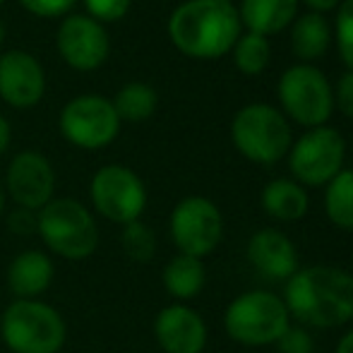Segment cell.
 <instances>
[{
    "label": "cell",
    "mask_w": 353,
    "mask_h": 353,
    "mask_svg": "<svg viewBox=\"0 0 353 353\" xmlns=\"http://www.w3.org/2000/svg\"><path fill=\"white\" fill-rule=\"evenodd\" d=\"M281 298L301 327L334 330L353 320V274L332 265L303 267L286 281Z\"/></svg>",
    "instance_id": "6da1fadb"
},
{
    "label": "cell",
    "mask_w": 353,
    "mask_h": 353,
    "mask_svg": "<svg viewBox=\"0 0 353 353\" xmlns=\"http://www.w3.org/2000/svg\"><path fill=\"white\" fill-rule=\"evenodd\" d=\"M241 14L231 0H188L168 17V37L188 58L214 61L236 46Z\"/></svg>",
    "instance_id": "7a4b0ae2"
},
{
    "label": "cell",
    "mask_w": 353,
    "mask_h": 353,
    "mask_svg": "<svg viewBox=\"0 0 353 353\" xmlns=\"http://www.w3.org/2000/svg\"><path fill=\"white\" fill-rule=\"evenodd\" d=\"M37 233L53 255L70 262L87 260L99 248L97 219L72 197H53L43 210H39Z\"/></svg>",
    "instance_id": "3957f363"
},
{
    "label": "cell",
    "mask_w": 353,
    "mask_h": 353,
    "mask_svg": "<svg viewBox=\"0 0 353 353\" xmlns=\"http://www.w3.org/2000/svg\"><path fill=\"white\" fill-rule=\"evenodd\" d=\"M3 344L12 353H61L68 339L63 315L48 303L14 301L0 315Z\"/></svg>",
    "instance_id": "277c9868"
},
{
    "label": "cell",
    "mask_w": 353,
    "mask_h": 353,
    "mask_svg": "<svg viewBox=\"0 0 353 353\" xmlns=\"http://www.w3.org/2000/svg\"><path fill=\"white\" fill-rule=\"evenodd\" d=\"M291 325L281 296L272 291H248L233 298L223 312V330L241 346H272Z\"/></svg>",
    "instance_id": "5b68a950"
},
{
    "label": "cell",
    "mask_w": 353,
    "mask_h": 353,
    "mask_svg": "<svg viewBox=\"0 0 353 353\" xmlns=\"http://www.w3.org/2000/svg\"><path fill=\"white\" fill-rule=\"evenodd\" d=\"M233 147L252 163L281 161L291 149V125L279 108L270 103H248L231 123Z\"/></svg>",
    "instance_id": "8992f818"
},
{
    "label": "cell",
    "mask_w": 353,
    "mask_h": 353,
    "mask_svg": "<svg viewBox=\"0 0 353 353\" xmlns=\"http://www.w3.org/2000/svg\"><path fill=\"white\" fill-rule=\"evenodd\" d=\"M279 101L291 121L303 128H320L334 111V89L330 79L307 63L291 65L279 79Z\"/></svg>",
    "instance_id": "52a82bcc"
},
{
    "label": "cell",
    "mask_w": 353,
    "mask_h": 353,
    "mask_svg": "<svg viewBox=\"0 0 353 353\" xmlns=\"http://www.w3.org/2000/svg\"><path fill=\"white\" fill-rule=\"evenodd\" d=\"M346 142L334 128H312L288 149V168L298 185H327L344 168Z\"/></svg>",
    "instance_id": "ba28073f"
},
{
    "label": "cell",
    "mask_w": 353,
    "mask_h": 353,
    "mask_svg": "<svg viewBox=\"0 0 353 353\" xmlns=\"http://www.w3.org/2000/svg\"><path fill=\"white\" fill-rule=\"evenodd\" d=\"M89 197L99 216L121 226L140 221L147 207V188L142 178L121 163H108L94 173L89 183Z\"/></svg>",
    "instance_id": "9c48e42d"
},
{
    "label": "cell",
    "mask_w": 353,
    "mask_h": 353,
    "mask_svg": "<svg viewBox=\"0 0 353 353\" xmlns=\"http://www.w3.org/2000/svg\"><path fill=\"white\" fill-rule=\"evenodd\" d=\"M171 241L181 255H212L223 238V216L212 200L202 195L183 197L171 212Z\"/></svg>",
    "instance_id": "30bf717a"
},
{
    "label": "cell",
    "mask_w": 353,
    "mask_h": 353,
    "mask_svg": "<svg viewBox=\"0 0 353 353\" xmlns=\"http://www.w3.org/2000/svg\"><path fill=\"white\" fill-rule=\"evenodd\" d=\"M61 132L68 142L79 149L108 147L121 132V118L108 99L103 97H77L65 103L61 111Z\"/></svg>",
    "instance_id": "8fae6325"
},
{
    "label": "cell",
    "mask_w": 353,
    "mask_h": 353,
    "mask_svg": "<svg viewBox=\"0 0 353 353\" xmlns=\"http://www.w3.org/2000/svg\"><path fill=\"white\" fill-rule=\"evenodd\" d=\"M61 58L79 72L97 70L111 51V41L101 22L89 14H70L61 22L56 34Z\"/></svg>",
    "instance_id": "7c38bea8"
},
{
    "label": "cell",
    "mask_w": 353,
    "mask_h": 353,
    "mask_svg": "<svg viewBox=\"0 0 353 353\" xmlns=\"http://www.w3.org/2000/svg\"><path fill=\"white\" fill-rule=\"evenodd\" d=\"M8 195L17 207L39 212L53 200L56 190V171L51 161L39 152H19L8 166L5 176Z\"/></svg>",
    "instance_id": "4fadbf2b"
},
{
    "label": "cell",
    "mask_w": 353,
    "mask_h": 353,
    "mask_svg": "<svg viewBox=\"0 0 353 353\" xmlns=\"http://www.w3.org/2000/svg\"><path fill=\"white\" fill-rule=\"evenodd\" d=\"M46 92V74L32 53L8 51L0 56V99L14 108H32Z\"/></svg>",
    "instance_id": "5bb4252c"
},
{
    "label": "cell",
    "mask_w": 353,
    "mask_h": 353,
    "mask_svg": "<svg viewBox=\"0 0 353 353\" xmlns=\"http://www.w3.org/2000/svg\"><path fill=\"white\" fill-rule=\"evenodd\" d=\"M207 336L202 315L185 303L166 305L154 320V339L163 353H202Z\"/></svg>",
    "instance_id": "9a60e30c"
},
{
    "label": "cell",
    "mask_w": 353,
    "mask_h": 353,
    "mask_svg": "<svg viewBox=\"0 0 353 353\" xmlns=\"http://www.w3.org/2000/svg\"><path fill=\"white\" fill-rule=\"evenodd\" d=\"M248 262L272 281H288L298 272V250L279 228H260L248 241Z\"/></svg>",
    "instance_id": "2e32d148"
},
{
    "label": "cell",
    "mask_w": 353,
    "mask_h": 353,
    "mask_svg": "<svg viewBox=\"0 0 353 353\" xmlns=\"http://www.w3.org/2000/svg\"><path fill=\"white\" fill-rule=\"evenodd\" d=\"M56 267L53 260L41 250H24L10 262L8 288L17 301H34L53 281Z\"/></svg>",
    "instance_id": "e0dca14e"
},
{
    "label": "cell",
    "mask_w": 353,
    "mask_h": 353,
    "mask_svg": "<svg viewBox=\"0 0 353 353\" xmlns=\"http://www.w3.org/2000/svg\"><path fill=\"white\" fill-rule=\"evenodd\" d=\"M241 24H245L248 32L257 37L279 34L298 14V0H243Z\"/></svg>",
    "instance_id": "ac0fdd59"
},
{
    "label": "cell",
    "mask_w": 353,
    "mask_h": 353,
    "mask_svg": "<svg viewBox=\"0 0 353 353\" xmlns=\"http://www.w3.org/2000/svg\"><path fill=\"white\" fill-rule=\"evenodd\" d=\"M262 210L276 221H298L307 214L310 200L303 185H298L293 178H276L270 181L262 190Z\"/></svg>",
    "instance_id": "d6986e66"
},
{
    "label": "cell",
    "mask_w": 353,
    "mask_h": 353,
    "mask_svg": "<svg viewBox=\"0 0 353 353\" xmlns=\"http://www.w3.org/2000/svg\"><path fill=\"white\" fill-rule=\"evenodd\" d=\"M163 288L168 291V296H173L176 301L185 303L200 296V291L205 288L207 281V270L205 262L190 255H173L163 267Z\"/></svg>",
    "instance_id": "ffe728a7"
},
{
    "label": "cell",
    "mask_w": 353,
    "mask_h": 353,
    "mask_svg": "<svg viewBox=\"0 0 353 353\" xmlns=\"http://www.w3.org/2000/svg\"><path fill=\"white\" fill-rule=\"evenodd\" d=\"M332 43V29L327 19L317 12H307L293 19L291 51L301 61H317L327 53Z\"/></svg>",
    "instance_id": "44dd1931"
},
{
    "label": "cell",
    "mask_w": 353,
    "mask_h": 353,
    "mask_svg": "<svg viewBox=\"0 0 353 353\" xmlns=\"http://www.w3.org/2000/svg\"><path fill=\"white\" fill-rule=\"evenodd\" d=\"M325 188L327 219L341 231H353V168H341Z\"/></svg>",
    "instance_id": "7402d4cb"
},
{
    "label": "cell",
    "mask_w": 353,
    "mask_h": 353,
    "mask_svg": "<svg viewBox=\"0 0 353 353\" xmlns=\"http://www.w3.org/2000/svg\"><path fill=\"white\" fill-rule=\"evenodd\" d=\"M113 108H116L121 121L140 123L154 116L157 111L159 97L154 92V87L144 82H128L125 87H121V92L113 99Z\"/></svg>",
    "instance_id": "603a6c76"
},
{
    "label": "cell",
    "mask_w": 353,
    "mask_h": 353,
    "mask_svg": "<svg viewBox=\"0 0 353 353\" xmlns=\"http://www.w3.org/2000/svg\"><path fill=\"white\" fill-rule=\"evenodd\" d=\"M233 51V63L243 74H260L270 65V58H272V48L270 41L265 37H257V34L248 32L245 37H238L236 46L231 48Z\"/></svg>",
    "instance_id": "cb8c5ba5"
},
{
    "label": "cell",
    "mask_w": 353,
    "mask_h": 353,
    "mask_svg": "<svg viewBox=\"0 0 353 353\" xmlns=\"http://www.w3.org/2000/svg\"><path fill=\"white\" fill-rule=\"evenodd\" d=\"M121 245H123V252H125L132 262L144 265V262H152V257L157 255V233L144 221L125 223V226H123Z\"/></svg>",
    "instance_id": "d4e9b609"
},
{
    "label": "cell",
    "mask_w": 353,
    "mask_h": 353,
    "mask_svg": "<svg viewBox=\"0 0 353 353\" xmlns=\"http://www.w3.org/2000/svg\"><path fill=\"white\" fill-rule=\"evenodd\" d=\"M336 43H339L341 61L353 70V0H341L336 14Z\"/></svg>",
    "instance_id": "484cf974"
},
{
    "label": "cell",
    "mask_w": 353,
    "mask_h": 353,
    "mask_svg": "<svg viewBox=\"0 0 353 353\" xmlns=\"http://www.w3.org/2000/svg\"><path fill=\"white\" fill-rule=\"evenodd\" d=\"M132 0H84L89 17L97 22H118L128 14Z\"/></svg>",
    "instance_id": "4316f807"
},
{
    "label": "cell",
    "mask_w": 353,
    "mask_h": 353,
    "mask_svg": "<svg viewBox=\"0 0 353 353\" xmlns=\"http://www.w3.org/2000/svg\"><path fill=\"white\" fill-rule=\"evenodd\" d=\"M279 353H312L315 351V341L312 334L301 325H288V330L281 334V339L276 341Z\"/></svg>",
    "instance_id": "83f0119b"
},
{
    "label": "cell",
    "mask_w": 353,
    "mask_h": 353,
    "mask_svg": "<svg viewBox=\"0 0 353 353\" xmlns=\"http://www.w3.org/2000/svg\"><path fill=\"white\" fill-rule=\"evenodd\" d=\"M77 0H19L22 8H27L37 17H61Z\"/></svg>",
    "instance_id": "f1b7e54d"
},
{
    "label": "cell",
    "mask_w": 353,
    "mask_h": 353,
    "mask_svg": "<svg viewBox=\"0 0 353 353\" xmlns=\"http://www.w3.org/2000/svg\"><path fill=\"white\" fill-rule=\"evenodd\" d=\"M8 228L14 236H32V233L39 231V212L17 207V210L8 216Z\"/></svg>",
    "instance_id": "f546056e"
},
{
    "label": "cell",
    "mask_w": 353,
    "mask_h": 353,
    "mask_svg": "<svg viewBox=\"0 0 353 353\" xmlns=\"http://www.w3.org/2000/svg\"><path fill=\"white\" fill-rule=\"evenodd\" d=\"M334 103H339V111L353 121V70L341 74L334 89Z\"/></svg>",
    "instance_id": "4dcf8cb0"
},
{
    "label": "cell",
    "mask_w": 353,
    "mask_h": 353,
    "mask_svg": "<svg viewBox=\"0 0 353 353\" xmlns=\"http://www.w3.org/2000/svg\"><path fill=\"white\" fill-rule=\"evenodd\" d=\"M312 12L322 14V12H330V10H336L341 5V0H303Z\"/></svg>",
    "instance_id": "1f68e13d"
},
{
    "label": "cell",
    "mask_w": 353,
    "mask_h": 353,
    "mask_svg": "<svg viewBox=\"0 0 353 353\" xmlns=\"http://www.w3.org/2000/svg\"><path fill=\"white\" fill-rule=\"evenodd\" d=\"M10 140H12V130H10V123L0 116V157L8 152L10 147Z\"/></svg>",
    "instance_id": "d6a6232c"
},
{
    "label": "cell",
    "mask_w": 353,
    "mask_h": 353,
    "mask_svg": "<svg viewBox=\"0 0 353 353\" xmlns=\"http://www.w3.org/2000/svg\"><path fill=\"white\" fill-rule=\"evenodd\" d=\"M334 353H353V330H349L344 336H341Z\"/></svg>",
    "instance_id": "836d02e7"
},
{
    "label": "cell",
    "mask_w": 353,
    "mask_h": 353,
    "mask_svg": "<svg viewBox=\"0 0 353 353\" xmlns=\"http://www.w3.org/2000/svg\"><path fill=\"white\" fill-rule=\"evenodd\" d=\"M3 212H5V190L0 185V216H3Z\"/></svg>",
    "instance_id": "e575fe53"
},
{
    "label": "cell",
    "mask_w": 353,
    "mask_h": 353,
    "mask_svg": "<svg viewBox=\"0 0 353 353\" xmlns=\"http://www.w3.org/2000/svg\"><path fill=\"white\" fill-rule=\"evenodd\" d=\"M3 41H5V22L0 19V46H3Z\"/></svg>",
    "instance_id": "d590c367"
},
{
    "label": "cell",
    "mask_w": 353,
    "mask_h": 353,
    "mask_svg": "<svg viewBox=\"0 0 353 353\" xmlns=\"http://www.w3.org/2000/svg\"><path fill=\"white\" fill-rule=\"evenodd\" d=\"M0 341H3V334H0Z\"/></svg>",
    "instance_id": "8d00e7d4"
},
{
    "label": "cell",
    "mask_w": 353,
    "mask_h": 353,
    "mask_svg": "<svg viewBox=\"0 0 353 353\" xmlns=\"http://www.w3.org/2000/svg\"><path fill=\"white\" fill-rule=\"evenodd\" d=\"M3 3H5V0H0V5H3Z\"/></svg>",
    "instance_id": "74e56055"
}]
</instances>
